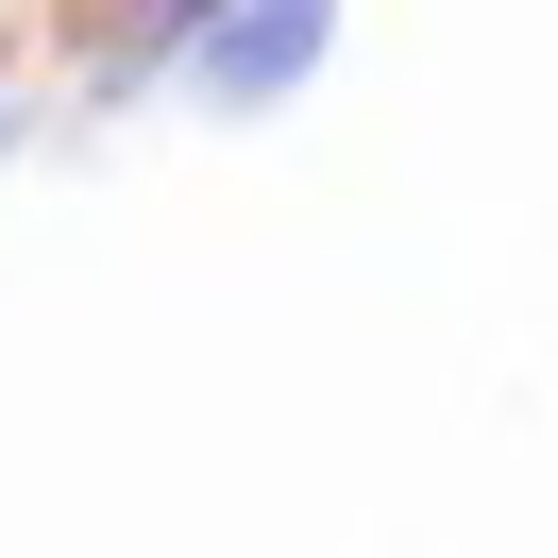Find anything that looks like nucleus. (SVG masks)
I'll use <instances>...</instances> for the list:
<instances>
[{"instance_id":"obj_1","label":"nucleus","mask_w":558,"mask_h":558,"mask_svg":"<svg viewBox=\"0 0 558 558\" xmlns=\"http://www.w3.org/2000/svg\"><path fill=\"white\" fill-rule=\"evenodd\" d=\"M322 35H339V0H220L204 35H186V85L204 102H288L322 69Z\"/></svg>"},{"instance_id":"obj_2","label":"nucleus","mask_w":558,"mask_h":558,"mask_svg":"<svg viewBox=\"0 0 558 558\" xmlns=\"http://www.w3.org/2000/svg\"><path fill=\"white\" fill-rule=\"evenodd\" d=\"M204 17H220V0H153V51H186V35H204Z\"/></svg>"},{"instance_id":"obj_3","label":"nucleus","mask_w":558,"mask_h":558,"mask_svg":"<svg viewBox=\"0 0 558 558\" xmlns=\"http://www.w3.org/2000/svg\"><path fill=\"white\" fill-rule=\"evenodd\" d=\"M0 136H17V119H0Z\"/></svg>"}]
</instances>
